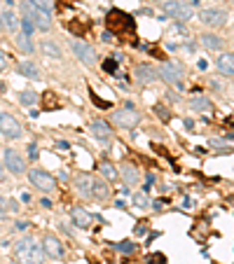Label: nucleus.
Segmentation results:
<instances>
[{
  "label": "nucleus",
  "instance_id": "obj_18",
  "mask_svg": "<svg viewBox=\"0 0 234 264\" xmlns=\"http://www.w3.org/2000/svg\"><path fill=\"white\" fill-rule=\"evenodd\" d=\"M0 26L7 28V31H16V28H19V19H16V14L12 9H5V12L0 14Z\"/></svg>",
  "mask_w": 234,
  "mask_h": 264
},
{
  "label": "nucleus",
  "instance_id": "obj_36",
  "mask_svg": "<svg viewBox=\"0 0 234 264\" xmlns=\"http://www.w3.org/2000/svg\"><path fill=\"white\" fill-rule=\"evenodd\" d=\"M40 206H45V208H49V206H52V201H49V199H42V201H40Z\"/></svg>",
  "mask_w": 234,
  "mask_h": 264
},
{
  "label": "nucleus",
  "instance_id": "obj_4",
  "mask_svg": "<svg viewBox=\"0 0 234 264\" xmlns=\"http://www.w3.org/2000/svg\"><path fill=\"white\" fill-rule=\"evenodd\" d=\"M199 21L204 26H209V28H220V26H225L227 21V12L220 7H206L199 12Z\"/></svg>",
  "mask_w": 234,
  "mask_h": 264
},
{
  "label": "nucleus",
  "instance_id": "obj_21",
  "mask_svg": "<svg viewBox=\"0 0 234 264\" xmlns=\"http://www.w3.org/2000/svg\"><path fill=\"white\" fill-rule=\"evenodd\" d=\"M190 108L195 110V112H209L211 110V101L209 98H204V96H197L190 101Z\"/></svg>",
  "mask_w": 234,
  "mask_h": 264
},
{
  "label": "nucleus",
  "instance_id": "obj_35",
  "mask_svg": "<svg viewBox=\"0 0 234 264\" xmlns=\"http://www.w3.org/2000/svg\"><path fill=\"white\" fill-rule=\"evenodd\" d=\"M56 148H59V150H68V143H63V140H59V143H56Z\"/></svg>",
  "mask_w": 234,
  "mask_h": 264
},
{
  "label": "nucleus",
  "instance_id": "obj_6",
  "mask_svg": "<svg viewBox=\"0 0 234 264\" xmlns=\"http://www.w3.org/2000/svg\"><path fill=\"white\" fill-rule=\"evenodd\" d=\"M28 180L33 182V187H38L40 192H54L56 189L54 176H49V173L42 171V169H33V171L28 173Z\"/></svg>",
  "mask_w": 234,
  "mask_h": 264
},
{
  "label": "nucleus",
  "instance_id": "obj_24",
  "mask_svg": "<svg viewBox=\"0 0 234 264\" xmlns=\"http://www.w3.org/2000/svg\"><path fill=\"white\" fill-rule=\"evenodd\" d=\"M42 52H45V56L54 59V61L61 59V49H59V45H54V42H45V45H42Z\"/></svg>",
  "mask_w": 234,
  "mask_h": 264
},
{
  "label": "nucleus",
  "instance_id": "obj_14",
  "mask_svg": "<svg viewBox=\"0 0 234 264\" xmlns=\"http://www.w3.org/2000/svg\"><path fill=\"white\" fill-rule=\"evenodd\" d=\"M216 68H218L225 78H234V54H230V52L220 54L218 61H216Z\"/></svg>",
  "mask_w": 234,
  "mask_h": 264
},
{
  "label": "nucleus",
  "instance_id": "obj_26",
  "mask_svg": "<svg viewBox=\"0 0 234 264\" xmlns=\"http://www.w3.org/2000/svg\"><path fill=\"white\" fill-rule=\"evenodd\" d=\"M19 101H21V105H35V103H38V93L35 91H21L19 93Z\"/></svg>",
  "mask_w": 234,
  "mask_h": 264
},
{
  "label": "nucleus",
  "instance_id": "obj_28",
  "mask_svg": "<svg viewBox=\"0 0 234 264\" xmlns=\"http://www.w3.org/2000/svg\"><path fill=\"white\" fill-rule=\"evenodd\" d=\"M19 26H21V33L26 35V38H31L33 31H35V26H33V21L26 16V19H19Z\"/></svg>",
  "mask_w": 234,
  "mask_h": 264
},
{
  "label": "nucleus",
  "instance_id": "obj_1",
  "mask_svg": "<svg viewBox=\"0 0 234 264\" xmlns=\"http://www.w3.org/2000/svg\"><path fill=\"white\" fill-rule=\"evenodd\" d=\"M16 260L19 264H42L45 262V250L42 243H38L35 239H21L16 243Z\"/></svg>",
  "mask_w": 234,
  "mask_h": 264
},
{
  "label": "nucleus",
  "instance_id": "obj_7",
  "mask_svg": "<svg viewBox=\"0 0 234 264\" xmlns=\"http://www.w3.org/2000/svg\"><path fill=\"white\" fill-rule=\"evenodd\" d=\"M23 12L26 16L33 21V26L38 28V31H47L49 26H52V19H49V12H42V9L33 7L31 2H23Z\"/></svg>",
  "mask_w": 234,
  "mask_h": 264
},
{
  "label": "nucleus",
  "instance_id": "obj_17",
  "mask_svg": "<svg viewBox=\"0 0 234 264\" xmlns=\"http://www.w3.org/2000/svg\"><path fill=\"white\" fill-rule=\"evenodd\" d=\"M70 218H73V225L80 227V229H89L92 227V215L85 208H73Z\"/></svg>",
  "mask_w": 234,
  "mask_h": 264
},
{
  "label": "nucleus",
  "instance_id": "obj_9",
  "mask_svg": "<svg viewBox=\"0 0 234 264\" xmlns=\"http://www.w3.org/2000/svg\"><path fill=\"white\" fill-rule=\"evenodd\" d=\"M2 162H5V169L12 176H23L26 173V162H23V157L16 150H5L2 152Z\"/></svg>",
  "mask_w": 234,
  "mask_h": 264
},
{
  "label": "nucleus",
  "instance_id": "obj_3",
  "mask_svg": "<svg viewBox=\"0 0 234 264\" xmlns=\"http://www.w3.org/2000/svg\"><path fill=\"white\" fill-rule=\"evenodd\" d=\"M159 80H164V82H169V85L173 87H183V66L180 63H173V61H166L159 66Z\"/></svg>",
  "mask_w": 234,
  "mask_h": 264
},
{
  "label": "nucleus",
  "instance_id": "obj_23",
  "mask_svg": "<svg viewBox=\"0 0 234 264\" xmlns=\"http://www.w3.org/2000/svg\"><path fill=\"white\" fill-rule=\"evenodd\" d=\"M122 178L129 182V185H136L140 180V173L133 169V166H122Z\"/></svg>",
  "mask_w": 234,
  "mask_h": 264
},
{
  "label": "nucleus",
  "instance_id": "obj_31",
  "mask_svg": "<svg viewBox=\"0 0 234 264\" xmlns=\"http://www.w3.org/2000/svg\"><path fill=\"white\" fill-rule=\"evenodd\" d=\"M28 157H31V159H38V145H35V143H28Z\"/></svg>",
  "mask_w": 234,
  "mask_h": 264
},
{
  "label": "nucleus",
  "instance_id": "obj_32",
  "mask_svg": "<svg viewBox=\"0 0 234 264\" xmlns=\"http://www.w3.org/2000/svg\"><path fill=\"white\" fill-rule=\"evenodd\" d=\"M117 248L122 250V253H131V250H133V246H131V243H119Z\"/></svg>",
  "mask_w": 234,
  "mask_h": 264
},
{
  "label": "nucleus",
  "instance_id": "obj_5",
  "mask_svg": "<svg viewBox=\"0 0 234 264\" xmlns=\"http://www.w3.org/2000/svg\"><path fill=\"white\" fill-rule=\"evenodd\" d=\"M0 133L9 140L21 138V124L16 122V117H12L9 112H0Z\"/></svg>",
  "mask_w": 234,
  "mask_h": 264
},
{
  "label": "nucleus",
  "instance_id": "obj_33",
  "mask_svg": "<svg viewBox=\"0 0 234 264\" xmlns=\"http://www.w3.org/2000/svg\"><path fill=\"white\" fill-rule=\"evenodd\" d=\"M115 61H106V70H108V73H115Z\"/></svg>",
  "mask_w": 234,
  "mask_h": 264
},
{
  "label": "nucleus",
  "instance_id": "obj_13",
  "mask_svg": "<svg viewBox=\"0 0 234 264\" xmlns=\"http://www.w3.org/2000/svg\"><path fill=\"white\" fill-rule=\"evenodd\" d=\"M89 131H92L94 138L101 140V143H108L110 136H113V131H110V124H108V122H103V119H94L92 126H89Z\"/></svg>",
  "mask_w": 234,
  "mask_h": 264
},
{
  "label": "nucleus",
  "instance_id": "obj_25",
  "mask_svg": "<svg viewBox=\"0 0 234 264\" xmlns=\"http://www.w3.org/2000/svg\"><path fill=\"white\" fill-rule=\"evenodd\" d=\"M101 176H103L106 180H115L117 176H119V171H117V169H115V166H113L110 162H103V164H101Z\"/></svg>",
  "mask_w": 234,
  "mask_h": 264
},
{
  "label": "nucleus",
  "instance_id": "obj_30",
  "mask_svg": "<svg viewBox=\"0 0 234 264\" xmlns=\"http://www.w3.org/2000/svg\"><path fill=\"white\" fill-rule=\"evenodd\" d=\"M7 213H9V208H7V199H5V196H0V220L7 218Z\"/></svg>",
  "mask_w": 234,
  "mask_h": 264
},
{
  "label": "nucleus",
  "instance_id": "obj_8",
  "mask_svg": "<svg viewBox=\"0 0 234 264\" xmlns=\"http://www.w3.org/2000/svg\"><path fill=\"white\" fill-rule=\"evenodd\" d=\"M70 49H73V54L78 56V61H82L85 66H94L96 63V52H94L92 45H87L85 40H73Z\"/></svg>",
  "mask_w": 234,
  "mask_h": 264
},
{
  "label": "nucleus",
  "instance_id": "obj_12",
  "mask_svg": "<svg viewBox=\"0 0 234 264\" xmlns=\"http://www.w3.org/2000/svg\"><path fill=\"white\" fill-rule=\"evenodd\" d=\"M136 80H138L140 85H152V82H157V80H159V70H157L155 66L143 63V66H138V68H136Z\"/></svg>",
  "mask_w": 234,
  "mask_h": 264
},
{
  "label": "nucleus",
  "instance_id": "obj_29",
  "mask_svg": "<svg viewBox=\"0 0 234 264\" xmlns=\"http://www.w3.org/2000/svg\"><path fill=\"white\" fill-rule=\"evenodd\" d=\"M133 203H136L138 208H148L150 199H148V194H145V192H136V194H133Z\"/></svg>",
  "mask_w": 234,
  "mask_h": 264
},
{
  "label": "nucleus",
  "instance_id": "obj_11",
  "mask_svg": "<svg viewBox=\"0 0 234 264\" xmlns=\"http://www.w3.org/2000/svg\"><path fill=\"white\" fill-rule=\"evenodd\" d=\"M42 250H45V255L52 257V260H61V257H63L61 241H59L56 236H52V234H47V236H45V241H42Z\"/></svg>",
  "mask_w": 234,
  "mask_h": 264
},
{
  "label": "nucleus",
  "instance_id": "obj_19",
  "mask_svg": "<svg viewBox=\"0 0 234 264\" xmlns=\"http://www.w3.org/2000/svg\"><path fill=\"white\" fill-rule=\"evenodd\" d=\"M202 45L211 52H218V49H223V40L218 35H213V33H206V35H202Z\"/></svg>",
  "mask_w": 234,
  "mask_h": 264
},
{
  "label": "nucleus",
  "instance_id": "obj_37",
  "mask_svg": "<svg viewBox=\"0 0 234 264\" xmlns=\"http://www.w3.org/2000/svg\"><path fill=\"white\" fill-rule=\"evenodd\" d=\"M5 178V171H2V164H0V180Z\"/></svg>",
  "mask_w": 234,
  "mask_h": 264
},
{
  "label": "nucleus",
  "instance_id": "obj_27",
  "mask_svg": "<svg viewBox=\"0 0 234 264\" xmlns=\"http://www.w3.org/2000/svg\"><path fill=\"white\" fill-rule=\"evenodd\" d=\"M33 7L42 9V12H52V7H54V0H28Z\"/></svg>",
  "mask_w": 234,
  "mask_h": 264
},
{
  "label": "nucleus",
  "instance_id": "obj_34",
  "mask_svg": "<svg viewBox=\"0 0 234 264\" xmlns=\"http://www.w3.org/2000/svg\"><path fill=\"white\" fill-rule=\"evenodd\" d=\"M5 66H7V59H5V54H2V52H0V70L5 68Z\"/></svg>",
  "mask_w": 234,
  "mask_h": 264
},
{
  "label": "nucleus",
  "instance_id": "obj_2",
  "mask_svg": "<svg viewBox=\"0 0 234 264\" xmlns=\"http://www.w3.org/2000/svg\"><path fill=\"white\" fill-rule=\"evenodd\" d=\"M159 2H162L164 14L173 16L178 21H190L195 16V7L190 2H183V0H159Z\"/></svg>",
  "mask_w": 234,
  "mask_h": 264
},
{
  "label": "nucleus",
  "instance_id": "obj_15",
  "mask_svg": "<svg viewBox=\"0 0 234 264\" xmlns=\"http://www.w3.org/2000/svg\"><path fill=\"white\" fill-rule=\"evenodd\" d=\"M92 187H94V180L87 176V173H80L78 178H75V189H78L80 196H85V199H92Z\"/></svg>",
  "mask_w": 234,
  "mask_h": 264
},
{
  "label": "nucleus",
  "instance_id": "obj_22",
  "mask_svg": "<svg viewBox=\"0 0 234 264\" xmlns=\"http://www.w3.org/2000/svg\"><path fill=\"white\" fill-rule=\"evenodd\" d=\"M14 40H16V45H19V49H21L23 54H28V56L33 54V49H35V47H33L31 38H26V35H23V33H19V35H16Z\"/></svg>",
  "mask_w": 234,
  "mask_h": 264
},
{
  "label": "nucleus",
  "instance_id": "obj_16",
  "mask_svg": "<svg viewBox=\"0 0 234 264\" xmlns=\"http://www.w3.org/2000/svg\"><path fill=\"white\" fill-rule=\"evenodd\" d=\"M16 73H19V75H23V78H28V80H40V78H42L40 68L33 61H21L19 66H16Z\"/></svg>",
  "mask_w": 234,
  "mask_h": 264
},
{
  "label": "nucleus",
  "instance_id": "obj_10",
  "mask_svg": "<svg viewBox=\"0 0 234 264\" xmlns=\"http://www.w3.org/2000/svg\"><path fill=\"white\" fill-rule=\"evenodd\" d=\"M113 117H115L117 124H122V126H136V124H138V119H140V112H136V108H133L131 103H129L124 110L115 112Z\"/></svg>",
  "mask_w": 234,
  "mask_h": 264
},
{
  "label": "nucleus",
  "instance_id": "obj_20",
  "mask_svg": "<svg viewBox=\"0 0 234 264\" xmlns=\"http://www.w3.org/2000/svg\"><path fill=\"white\" fill-rule=\"evenodd\" d=\"M110 194V187L103 182V180H94V187H92V196L96 199H108Z\"/></svg>",
  "mask_w": 234,
  "mask_h": 264
}]
</instances>
